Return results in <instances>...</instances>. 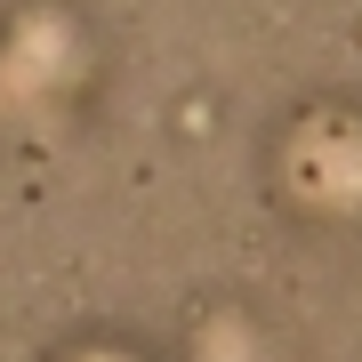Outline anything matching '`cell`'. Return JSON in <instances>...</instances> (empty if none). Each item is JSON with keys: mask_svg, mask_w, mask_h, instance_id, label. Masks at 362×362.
Here are the masks:
<instances>
[{"mask_svg": "<svg viewBox=\"0 0 362 362\" xmlns=\"http://www.w3.org/2000/svg\"><path fill=\"white\" fill-rule=\"evenodd\" d=\"M298 185L338 209H362V129H346V121L306 129L298 137Z\"/></svg>", "mask_w": 362, "mask_h": 362, "instance_id": "obj_1", "label": "cell"}]
</instances>
